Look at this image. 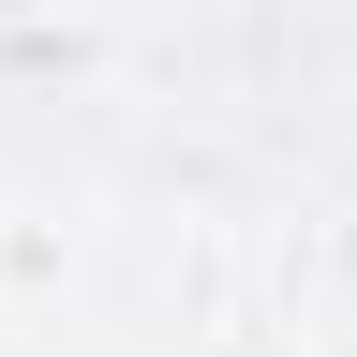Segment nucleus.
Returning a JSON list of instances; mask_svg holds the SVG:
<instances>
[]
</instances>
